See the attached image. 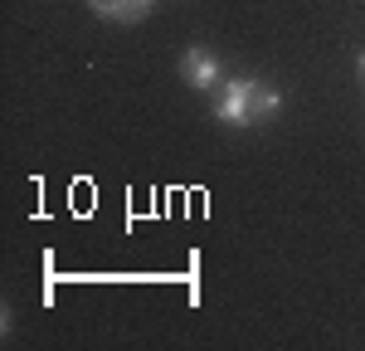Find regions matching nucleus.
<instances>
[{
	"instance_id": "obj_1",
	"label": "nucleus",
	"mask_w": 365,
	"mask_h": 351,
	"mask_svg": "<svg viewBox=\"0 0 365 351\" xmlns=\"http://www.w3.org/2000/svg\"><path fill=\"white\" fill-rule=\"evenodd\" d=\"M282 113V93L258 78H229L215 98V117L229 127H253V122H268Z\"/></svg>"
},
{
	"instance_id": "obj_2",
	"label": "nucleus",
	"mask_w": 365,
	"mask_h": 351,
	"mask_svg": "<svg viewBox=\"0 0 365 351\" xmlns=\"http://www.w3.org/2000/svg\"><path fill=\"white\" fill-rule=\"evenodd\" d=\"M180 78H185L190 88H200V93L215 88L220 83V58L210 54V49H200V44H190V49L180 54Z\"/></svg>"
},
{
	"instance_id": "obj_3",
	"label": "nucleus",
	"mask_w": 365,
	"mask_h": 351,
	"mask_svg": "<svg viewBox=\"0 0 365 351\" xmlns=\"http://www.w3.org/2000/svg\"><path fill=\"white\" fill-rule=\"evenodd\" d=\"M88 5H93V15H103V20H122V25L146 20V10H151V0H88Z\"/></svg>"
},
{
	"instance_id": "obj_4",
	"label": "nucleus",
	"mask_w": 365,
	"mask_h": 351,
	"mask_svg": "<svg viewBox=\"0 0 365 351\" xmlns=\"http://www.w3.org/2000/svg\"><path fill=\"white\" fill-rule=\"evenodd\" d=\"M356 63H361V78H365V49H361V58H356Z\"/></svg>"
}]
</instances>
